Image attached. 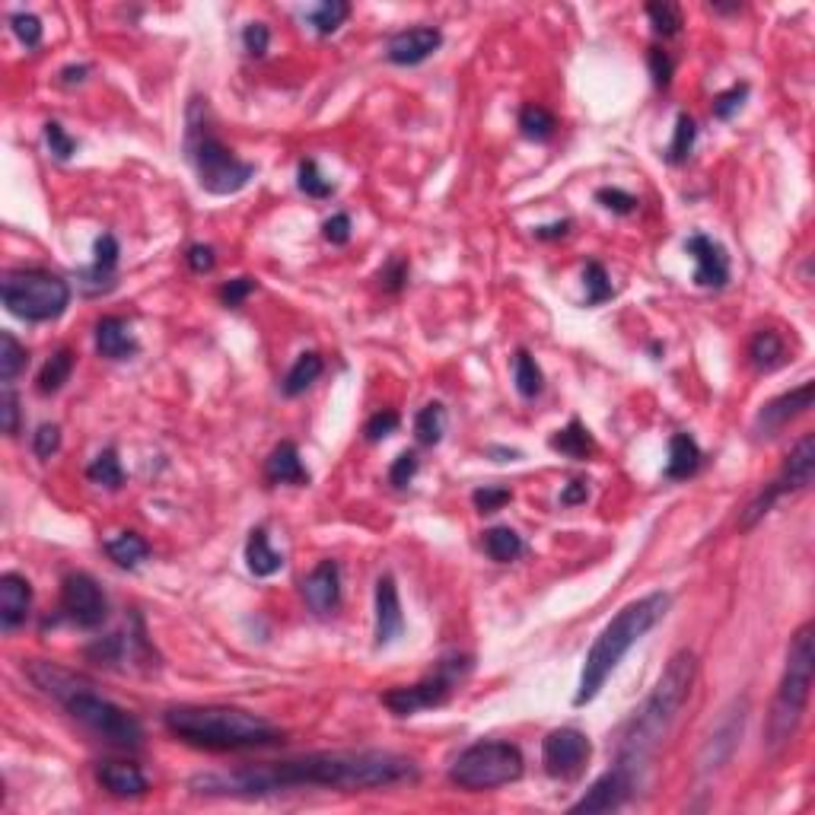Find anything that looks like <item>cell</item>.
<instances>
[{
    "label": "cell",
    "instance_id": "6da1fadb",
    "mask_svg": "<svg viewBox=\"0 0 815 815\" xmlns=\"http://www.w3.org/2000/svg\"><path fill=\"white\" fill-rule=\"evenodd\" d=\"M418 777V765L395 752H316L271 765H249L236 771L198 774L192 790L204 796H268L290 787H338L376 790Z\"/></svg>",
    "mask_w": 815,
    "mask_h": 815
},
{
    "label": "cell",
    "instance_id": "7a4b0ae2",
    "mask_svg": "<svg viewBox=\"0 0 815 815\" xmlns=\"http://www.w3.org/2000/svg\"><path fill=\"white\" fill-rule=\"evenodd\" d=\"M695 672H698L695 653L691 650L675 653L666 663L660 682H656L653 695L644 701V707L637 710L628 723V730H624L618 745V765L628 768L637 780H640V771L650 765L656 749L666 742L672 723L679 720L682 707L691 695V685H695Z\"/></svg>",
    "mask_w": 815,
    "mask_h": 815
},
{
    "label": "cell",
    "instance_id": "3957f363",
    "mask_svg": "<svg viewBox=\"0 0 815 815\" xmlns=\"http://www.w3.org/2000/svg\"><path fill=\"white\" fill-rule=\"evenodd\" d=\"M29 679L42 688L48 698H55L67 714H71L86 733H93L96 739L115 745V749H141L144 745V726L131 710L112 704L109 698H102L99 691H93L90 682H83L80 675L67 672L55 663H42L32 660L26 663Z\"/></svg>",
    "mask_w": 815,
    "mask_h": 815
},
{
    "label": "cell",
    "instance_id": "277c9868",
    "mask_svg": "<svg viewBox=\"0 0 815 815\" xmlns=\"http://www.w3.org/2000/svg\"><path fill=\"white\" fill-rule=\"evenodd\" d=\"M163 723L176 739L211 752L265 749L281 739V730L265 717L227 704H182L166 710Z\"/></svg>",
    "mask_w": 815,
    "mask_h": 815
},
{
    "label": "cell",
    "instance_id": "5b68a950",
    "mask_svg": "<svg viewBox=\"0 0 815 815\" xmlns=\"http://www.w3.org/2000/svg\"><path fill=\"white\" fill-rule=\"evenodd\" d=\"M669 605H672L669 593H650L644 599L624 605V609L605 624L602 634L593 640V647H589V653H586V663L580 672V688L574 695V707H586L589 701H596V695L605 688V682H609V675L624 660V653L666 618Z\"/></svg>",
    "mask_w": 815,
    "mask_h": 815
},
{
    "label": "cell",
    "instance_id": "8992f818",
    "mask_svg": "<svg viewBox=\"0 0 815 815\" xmlns=\"http://www.w3.org/2000/svg\"><path fill=\"white\" fill-rule=\"evenodd\" d=\"M185 153L198 172V185L207 195H236L255 179V166L239 160L214 134L211 121H207V106L201 99H192V106H188Z\"/></svg>",
    "mask_w": 815,
    "mask_h": 815
},
{
    "label": "cell",
    "instance_id": "52a82bcc",
    "mask_svg": "<svg viewBox=\"0 0 815 815\" xmlns=\"http://www.w3.org/2000/svg\"><path fill=\"white\" fill-rule=\"evenodd\" d=\"M812 621H806L800 631L790 637L787 647V666L784 679L771 704V717L765 726V736L771 749H780L784 742L796 736L803 723V714L809 707V691H812V672H815V644H812Z\"/></svg>",
    "mask_w": 815,
    "mask_h": 815
},
{
    "label": "cell",
    "instance_id": "ba28073f",
    "mask_svg": "<svg viewBox=\"0 0 815 815\" xmlns=\"http://www.w3.org/2000/svg\"><path fill=\"white\" fill-rule=\"evenodd\" d=\"M523 771H526V758L519 752V745L504 739H484L459 752L453 768H449V780H453L459 790L481 793V790L513 784V780L523 777Z\"/></svg>",
    "mask_w": 815,
    "mask_h": 815
},
{
    "label": "cell",
    "instance_id": "9c48e42d",
    "mask_svg": "<svg viewBox=\"0 0 815 815\" xmlns=\"http://www.w3.org/2000/svg\"><path fill=\"white\" fill-rule=\"evenodd\" d=\"M4 306L26 322H51L71 303V287L64 277L42 271V268H20L7 271L0 284Z\"/></svg>",
    "mask_w": 815,
    "mask_h": 815
},
{
    "label": "cell",
    "instance_id": "30bf717a",
    "mask_svg": "<svg viewBox=\"0 0 815 815\" xmlns=\"http://www.w3.org/2000/svg\"><path fill=\"white\" fill-rule=\"evenodd\" d=\"M468 672H472V656H449V660L437 666V672H430L418 685H402V688L386 691L383 704L395 717H411L418 714V710L440 707L453 698V691L459 688V682Z\"/></svg>",
    "mask_w": 815,
    "mask_h": 815
},
{
    "label": "cell",
    "instance_id": "8fae6325",
    "mask_svg": "<svg viewBox=\"0 0 815 815\" xmlns=\"http://www.w3.org/2000/svg\"><path fill=\"white\" fill-rule=\"evenodd\" d=\"M812 475H815V437L806 433V437L793 446V453L787 456L784 468H780V475L768 484L765 491H761L749 507L742 510L739 516V532H749L755 529L761 519L771 513V507L777 504L780 497L787 494H796V491H806L812 484Z\"/></svg>",
    "mask_w": 815,
    "mask_h": 815
},
{
    "label": "cell",
    "instance_id": "7c38bea8",
    "mask_svg": "<svg viewBox=\"0 0 815 815\" xmlns=\"http://www.w3.org/2000/svg\"><path fill=\"white\" fill-rule=\"evenodd\" d=\"M61 618H67L83 631H96L109 618L106 593H102V586L90 574H83V570L67 574L61 583Z\"/></svg>",
    "mask_w": 815,
    "mask_h": 815
},
{
    "label": "cell",
    "instance_id": "4fadbf2b",
    "mask_svg": "<svg viewBox=\"0 0 815 815\" xmlns=\"http://www.w3.org/2000/svg\"><path fill=\"white\" fill-rule=\"evenodd\" d=\"M589 755H593V742H589L586 733L574 730V726L551 730L542 739V765H545L548 777H554V780L580 777Z\"/></svg>",
    "mask_w": 815,
    "mask_h": 815
},
{
    "label": "cell",
    "instance_id": "5bb4252c",
    "mask_svg": "<svg viewBox=\"0 0 815 815\" xmlns=\"http://www.w3.org/2000/svg\"><path fill=\"white\" fill-rule=\"evenodd\" d=\"M637 784L640 780L615 761V768L612 771H605L593 787H589L580 800L570 806V812L580 815V812H612V809H621L624 803L631 800V796L637 793Z\"/></svg>",
    "mask_w": 815,
    "mask_h": 815
},
{
    "label": "cell",
    "instance_id": "9a60e30c",
    "mask_svg": "<svg viewBox=\"0 0 815 815\" xmlns=\"http://www.w3.org/2000/svg\"><path fill=\"white\" fill-rule=\"evenodd\" d=\"M300 593H303V602L312 615L319 618H328L338 612L341 605V567L338 561H319L316 567L309 570L300 583Z\"/></svg>",
    "mask_w": 815,
    "mask_h": 815
},
{
    "label": "cell",
    "instance_id": "2e32d148",
    "mask_svg": "<svg viewBox=\"0 0 815 815\" xmlns=\"http://www.w3.org/2000/svg\"><path fill=\"white\" fill-rule=\"evenodd\" d=\"M685 252L695 258V277H691V281L698 287L704 290L726 287V281H730V255H726L720 242H714L704 233H695L685 242Z\"/></svg>",
    "mask_w": 815,
    "mask_h": 815
},
{
    "label": "cell",
    "instance_id": "e0dca14e",
    "mask_svg": "<svg viewBox=\"0 0 815 815\" xmlns=\"http://www.w3.org/2000/svg\"><path fill=\"white\" fill-rule=\"evenodd\" d=\"M812 395H815V386L803 383L800 389L771 398V402L758 411L755 433H758V437H774L777 430H784L793 418H800V414H806L812 408Z\"/></svg>",
    "mask_w": 815,
    "mask_h": 815
},
{
    "label": "cell",
    "instance_id": "ac0fdd59",
    "mask_svg": "<svg viewBox=\"0 0 815 815\" xmlns=\"http://www.w3.org/2000/svg\"><path fill=\"white\" fill-rule=\"evenodd\" d=\"M440 45H443V32L437 26H414V29L395 32L386 45V58L398 67H414L427 61Z\"/></svg>",
    "mask_w": 815,
    "mask_h": 815
},
{
    "label": "cell",
    "instance_id": "d6986e66",
    "mask_svg": "<svg viewBox=\"0 0 815 815\" xmlns=\"http://www.w3.org/2000/svg\"><path fill=\"white\" fill-rule=\"evenodd\" d=\"M405 631V615H402V602H398V586L392 574H383L376 580V647H389L395 644Z\"/></svg>",
    "mask_w": 815,
    "mask_h": 815
},
{
    "label": "cell",
    "instance_id": "ffe728a7",
    "mask_svg": "<svg viewBox=\"0 0 815 815\" xmlns=\"http://www.w3.org/2000/svg\"><path fill=\"white\" fill-rule=\"evenodd\" d=\"M32 609V586L20 574H4L0 577V628L7 634L16 631L20 624H26Z\"/></svg>",
    "mask_w": 815,
    "mask_h": 815
},
{
    "label": "cell",
    "instance_id": "44dd1931",
    "mask_svg": "<svg viewBox=\"0 0 815 815\" xmlns=\"http://www.w3.org/2000/svg\"><path fill=\"white\" fill-rule=\"evenodd\" d=\"M96 780L102 790L118 796V800H137V796L150 790L144 771L131 765V761H102L96 768Z\"/></svg>",
    "mask_w": 815,
    "mask_h": 815
},
{
    "label": "cell",
    "instance_id": "7402d4cb",
    "mask_svg": "<svg viewBox=\"0 0 815 815\" xmlns=\"http://www.w3.org/2000/svg\"><path fill=\"white\" fill-rule=\"evenodd\" d=\"M93 338H96L99 357H106V360H128L141 351V344H137V338L131 332V322L121 316H102L96 322Z\"/></svg>",
    "mask_w": 815,
    "mask_h": 815
},
{
    "label": "cell",
    "instance_id": "603a6c76",
    "mask_svg": "<svg viewBox=\"0 0 815 815\" xmlns=\"http://www.w3.org/2000/svg\"><path fill=\"white\" fill-rule=\"evenodd\" d=\"M93 265L80 271V284L86 293H99V290H109L115 284V268H118V239L112 233H102L96 239V249H93Z\"/></svg>",
    "mask_w": 815,
    "mask_h": 815
},
{
    "label": "cell",
    "instance_id": "cb8c5ba5",
    "mask_svg": "<svg viewBox=\"0 0 815 815\" xmlns=\"http://www.w3.org/2000/svg\"><path fill=\"white\" fill-rule=\"evenodd\" d=\"M265 478L268 484H293V488H306L309 484V468L303 465V456L297 443H277L265 462Z\"/></svg>",
    "mask_w": 815,
    "mask_h": 815
},
{
    "label": "cell",
    "instance_id": "d4e9b609",
    "mask_svg": "<svg viewBox=\"0 0 815 815\" xmlns=\"http://www.w3.org/2000/svg\"><path fill=\"white\" fill-rule=\"evenodd\" d=\"M701 462H704V453H701V446L695 443V437H691V433H672L666 478L669 481H688L691 475H698Z\"/></svg>",
    "mask_w": 815,
    "mask_h": 815
},
{
    "label": "cell",
    "instance_id": "484cf974",
    "mask_svg": "<svg viewBox=\"0 0 815 815\" xmlns=\"http://www.w3.org/2000/svg\"><path fill=\"white\" fill-rule=\"evenodd\" d=\"M548 446L554 449V453H561V456L574 459V462H586L589 456L596 453L593 433L586 430V424H583L580 418H570L567 427H561V430L548 440Z\"/></svg>",
    "mask_w": 815,
    "mask_h": 815
},
{
    "label": "cell",
    "instance_id": "4316f807",
    "mask_svg": "<svg viewBox=\"0 0 815 815\" xmlns=\"http://www.w3.org/2000/svg\"><path fill=\"white\" fill-rule=\"evenodd\" d=\"M246 567L252 577H274L277 570L284 567V554L274 551L271 542H268V532L258 526L249 532V542H246Z\"/></svg>",
    "mask_w": 815,
    "mask_h": 815
},
{
    "label": "cell",
    "instance_id": "83f0119b",
    "mask_svg": "<svg viewBox=\"0 0 815 815\" xmlns=\"http://www.w3.org/2000/svg\"><path fill=\"white\" fill-rule=\"evenodd\" d=\"M77 367V354L71 348H58L45 360V367L39 370V379H36V389L39 395H55L61 392L67 383H71V373Z\"/></svg>",
    "mask_w": 815,
    "mask_h": 815
},
{
    "label": "cell",
    "instance_id": "f1b7e54d",
    "mask_svg": "<svg viewBox=\"0 0 815 815\" xmlns=\"http://www.w3.org/2000/svg\"><path fill=\"white\" fill-rule=\"evenodd\" d=\"M784 357H787V344L774 328H761V332H755V338L749 341V360L758 373L777 370L780 363H784Z\"/></svg>",
    "mask_w": 815,
    "mask_h": 815
},
{
    "label": "cell",
    "instance_id": "f546056e",
    "mask_svg": "<svg viewBox=\"0 0 815 815\" xmlns=\"http://www.w3.org/2000/svg\"><path fill=\"white\" fill-rule=\"evenodd\" d=\"M322 370H325V360L316 354V351H306V354H300L297 357V363H293L290 367V373L284 376V383H281V392L287 395V398H297V395H303L312 383H316V379L322 376Z\"/></svg>",
    "mask_w": 815,
    "mask_h": 815
},
{
    "label": "cell",
    "instance_id": "4dcf8cb0",
    "mask_svg": "<svg viewBox=\"0 0 815 815\" xmlns=\"http://www.w3.org/2000/svg\"><path fill=\"white\" fill-rule=\"evenodd\" d=\"M484 551H488V558L497 561V564H510L516 561L519 554L526 551V542H523V535L513 532L510 526H494L484 532V539H481Z\"/></svg>",
    "mask_w": 815,
    "mask_h": 815
},
{
    "label": "cell",
    "instance_id": "1f68e13d",
    "mask_svg": "<svg viewBox=\"0 0 815 815\" xmlns=\"http://www.w3.org/2000/svg\"><path fill=\"white\" fill-rule=\"evenodd\" d=\"M106 554L118 567L134 570V567H141V561H147L150 545L144 535H137V532H118L115 539L106 542Z\"/></svg>",
    "mask_w": 815,
    "mask_h": 815
},
{
    "label": "cell",
    "instance_id": "d6a6232c",
    "mask_svg": "<svg viewBox=\"0 0 815 815\" xmlns=\"http://www.w3.org/2000/svg\"><path fill=\"white\" fill-rule=\"evenodd\" d=\"M519 131H523V137H529V141H548V137H554V131H558V118L545 106H539V102H526V106L519 109Z\"/></svg>",
    "mask_w": 815,
    "mask_h": 815
},
{
    "label": "cell",
    "instance_id": "836d02e7",
    "mask_svg": "<svg viewBox=\"0 0 815 815\" xmlns=\"http://www.w3.org/2000/svg\"><path fill=\"white\" fill-rule=\"evenodd\" d=\"M446 433V408L440 402L424 405L418 414H414V440L421 446H437Z\"/></svg>",
    "mask_w": 815,
    "mask_h": 815
},
{
    "label": "cell",
    "instance_id": "e575fe53",
    "mask_svg": "<svg viewBox=\"0 0 815 815\" xmlns=\"http://www.w3.org/2000/svg\"><path fill=\"white\" fill-rule=\"evenodd\" d=\"M513 383H516V392L523 398L542 395L545 376H542V367L535 363V357L529 351H516V357H513Z\"/></svg>",
    "mask_w": 815,
    "mask_h": 815
},
{
    "label": "cell",
    "instance_id": "d590c367",
    "mask_svg": "<svg viewBox=\"0 0 815 815\" xmlns=\"http://www.w3.org/2000/svg\"><path fill=\"white\" fill-rule=\"evenodd\" d=\"M695 141H698L695 118H691L688 112H682L679 118H675V131H672V141H669V150H666V160L672 166H682L691 156V150H695Z\"/></svg>",
    "mask_w": 815,
    "mask_h": 815
},
{
    "label": "cell",
    "instance_id": "8d00e7d4",
    "mask_svg": "<svg viewBox=\"0 0 815 815\" xmlns=\"http://www.w3.org/2000/svg\"><path fill=\"white\" fill-rule=\"evenodd\" d=\"M86 478L99 484V488L118 491L121 484H125V468H121L115 449H102V453L90 462V468H86Z\"/></svg>",
    "mask_w": 815,
    "mask_h": 815
},
{
    "label": "cell",
    "instance_id": "74e56055",
    "mask_svg": "<svg viewBox=\"0 0 815 815\" xmlns=\"http://www.w3.org/2000/svg\"><path fill=\"white\" fill-rule=\"evenodd\" d=\"M26 363H29V351L16 341V335L13 332L0 335V379H4V386H13V379L26 370Z\"/></svg>",
    "mask_w": 815,
    "mask_h": 815
},
{
    "label": "cell",
    "instance_id": "f35d334b",
    "mask_svg": "<svg viewBox=\"0 0 815 815\" xmlns=\"http://www.w3.org/2000/svg\"><path fill=\"white\" fill-rule=\"evenodd\" d=\"M348 16H351V4H344V0H325V4H319L309 13V23L319 36H335Z\"/></svg>",
    "mask_w": 815,
    "mask_h": 815
},
{
    "label": "cell",
    "instance_id": "ab89813d",
    "mask_svg": "<svg viewBox=\"0 0 815 815\" xmlns=\"http://www.w3.org/2000/svg\"><path fill=\"white\" fill-rule=\"evenodd\" d=\"M297 185L306 198H332L335 195V185L328 182L322 172H319V163L316 160H300V172H297Z\"/></svg>",
    "mask_w": 815,
    "mask_h": 815
},
{
    "label": "cell",
    "instance_id": "60d3db41",
    "mask_svg": "<svg viewBox=\"0 0 815 815\" xmlns=\"http://www.w3.org/2000/svg\"><path fill=\"white\" fill-rule=\"evenodd\" d=\"M583 284H586V306H599L605 300L615 297V287L609 281V274L599 262H589L586 271H583Z\"/></svg>",
    "mask_w": 815,
    "mask_h": 815
},
{
    "label": "cell",
    "instance_id": "b9f144b4",
    "mask_svg": "<svg viewBox=\"0 0 815 815\" xmlns=\"http://www.w3.org/2000/svg\"><path fill=\"white\" fill-rule=\"evenodd\" d=\"M647 16H650L653 29L660 32L663 39L679 36V32H682V10L675 4H660V0H656V4H647Z\"/></svg>",
    "mask_w": 815,
    "mask_h": 815
},
{
    "label": "cell",
    "instance_id": "7bdbcfd3",
    "mask_svg": "<svg viewBox=\"0 0 815 815\" xmlns=\"http://www.w3.org/2000/svg\"><path fill=\"white\" fill-rule=\"evenodd\" d=\"M745 99H749V83H736V86H730V90H723L720 96H714L710 112H714V118H720V121H730L745 106Z\"/></svg>",
    "mask_w": 815,
    "mask_h": 815
},
{
    "label": "cell",
    "instance_id": "ee69618b",
    "mask_svg": "<svg viewBox=\"0 0 815 815\" xmlns=\"http://www.w3.org/2000/svg\"><path fill=\"white\" fill-rule=\"evenodd\" d=\"M255 290H258L255 277H233V281H227V284L217 290V297H220V303L227 306V309H239L242 303L252 297Z\"/></svg>",
    "mask_w": 815,
    "mask_h": 815
},
{
    "label": "cell",
    "instance_id": "f6af8a7d",
    "mask_svg": "<svg viewBox=\"0 0 815 815\" xmlns=\"http://www.w3.org/2000/svg\"><path fill=\"white\" fill-rule=\"evenodd\" d=\"M510 500H513V491L497 488V484H484V488H478L472 494V504L478 513H497V510H504Z\"/></svg>",
    "mask_w": 815,
    "mask_h": 815
},
{
    "label": "cell",
    "instance_id": "bcb514c9",
    "mask_svg": "<svg viewBox=\"0 0 815 815\" xmlns=\"http://www.w3.org/2000/svg\"><path fill=\"white\" fill-rule=\"evenodd\" d=\"M10 26L16 32V39H20L26 48H39L42 45V20L32 13H13L10 16Z\"/></svg>",
    "mask_w": 815,
    "mask_h": 815
},
{
    "label": "cell",
    "instance_id": "7dc6e473",
    "mask_svg": "<svg viewBox=\"0 0 815 815\" xmlns=\"http://www.w3.org/2000/svg\"><path fill=\"white\" fill-rule=\"evenodd\" d=\"M398 424H402V418H398V411L383 408V411H376L373 418L367 421V427H363V437H367L370 443H379V440H386L389 433H395Z\"/></svg>",
    "mask_w": 815,
    "mask_h": 815
},
{
    "label": "cell",
    "instance_id": "c3c4849f",
    "mask_svg": "<svg viewBox=\"0 0 815 815\" xmlns=\"http://www.w3.org/2000/svg\"><path fill=\"white\" fill-rule=\"evenodd\" d=\"M45 144H48L51 156H58V160H71V156L77 153V141L58 125V121H48L45 125Z\"/></svg>",
    "mask_w": 815,
    "mask_h": 815
},
{
    "label": "cell",
    "instance_id": "681fc988",
    "mask_svg": "<svg viewBox=\"0 0 815 815\" xmlns=\"http://www.w3.org/2000/svg\"><path fill=\"white\" fill-rule=\"evenodd\" d=\"M647 64H650V74H653V83H656V90H669V83H672V58H669V51L663 48H647Z\"/></svg>",
    "mask_w": 815,
    "mask_h": 815
},
{
    "label": "cell",
    "instance_id": "f907efd6",
    "mask_svg": "<svg viewBox=\"0 0 815 815\" xmlns=\"http://www.w3.org/2000/svg\"><path fill=\"white\" fill-rule=\"evenodd\" d=\"M596 201L605 207V211H612V214H634L637 211V198L628 195V192H621V188H599L596 192Z\"/></svg>",
    "mask_w": 815,
    "mask_h": 815
},
{
    "label": "cell",
    "instance_id": "816d5d0a",
    "mask_svg": "<svg viewBox=\"0 0 815 815\" xmlns=\"http://www.w3.org/2000/svg\"><path fill=\"white\" fill-rule=\"evenodd\" d=\"M408 271H411V268H408L405 258H398V255L389 258L386 268L379 271V287L389 290V293H398V290H402V287L408 284Z\"/></svg>",
    "mask_w": 815,
    "mask_h": 815
},
{
    "label": "cell",
    "instance_id": "f5cc1de1",
    "mask_svg": "<svg viewBox=\"0 0 815 815\" xmlns=\"http://www.w3.org/2000/svg\"><path fill=\"white\" fill-rule=\"evenodd\" d=\"M268 45H271V29L265 23H249L242 29V48H246L252 58H265Z\"/></svg>",
    "mask_w": 815,
    "mask_h": 815
},
{
    "label": "cell",
    "instance_id": "db71d44e",
    "mask_svg": "<svg viewBox=\"0 0 815 815\" xmlns=\"http://www.w3.org/2000/svg\"><path fill=\"white\" fill-rule=\"evenodd\" d=\"M32 449H36L39 459H51L61 449V427L58 424H42L32 437Z\"/></svg>",
    "mask_w": 815,
    "mask_h": 815
},
{
    "label": "cell",
    "instance_id": "11a10c76",
    "mask_svg": "<svg viewBox=\"0 0 815 815\" xmlns=\"http://www.w3.org/2000/svg\"><path fill=\"white\" fill-rule=\"evenodd\" d=\"M418 453H402L398 456L395 462H392V468H389V484L392 488H408L411 484V478L418 475Z\"/></svg>",
    "mask_w": 815,
    "mask_h": 815
},
{
    "label": "cell",
    "instance_id": "9f6ffc18",
    "mask_svg": "<svg viewBox=\"0 0 815 815\" xmlns=\"http://www.w3.org/2000/svg\"><path fill=\"white\" fill-rule=\"evenodd\" d=\"M0 414H4V433L7 437H16V433H20V398H16L13 386H4V395H0Z\"/></svg>",
    "mask_w": 815,
    "mask_h": 815
},
{
    "label": "cell",
    "instance_id": "6f0895ef",
    "mask_svg": "<svg viewBox=\"0 0 815 815\" xmlns=\"http://www.w3.org/2000/svg\"><path fill=\"white\" fill-rule=\"evenodd\" d=\"M185 262H188V268H192L195 274H211L214 265H217V255H214L211 246H204V242H195V246L185 252Z\"/></svg>",
    "mask_w": 815,
    "mask_h": 815
},
{
    "label": "cell",
    "instance_id": "680465c9",
    "mask_svg": "<svg viewBox=\"0 0 815 815\" xmlns=\"http://www.w3.org/2000/svg\"><path fill=\"white\" fill-rule=\"evenodd\" d=\"M322 236L332 242V246H344L351 239V217L348 214H335L322 223Z\"/></svg>",
    "mask_w": 815,
    "mask_h": 815
},
{
    "label": "cell",
    "instance_id": "91938a15",
    "mask_svg": "<svg viewBox=\"0 0 815 815\" xmlns=\"http://www.w3.org/2000/svg\"><path fill=\"white\" fill-rule=\"evenodd\" d=\"M586 497H589V481L577 478L561 491V504L564 507H577V504H586Z\"/></svg>",
    "mask_w": 815,
    "mask_h": 815
},
{
    "label": "cell",
    "instance_id": "94428289",
    "mask_svg": "<svg viewBox=\"0 0 815 815\" xmlns=\"http://www.w3.org/2000/svg\"><path fill=\"white\" fill-rule=\"evenodd\" d=\"M570 233V220L548 223V227H535V239H564Z\"/></svg>",
    "mask_w": 815,
    "mask_h": 815
},
{
    "label": "cell",
    "instance_id": "6125c7cd",
    "mask_svg": "<svg viewBox=\"0 0 815 815\" xmlns=\"http://www.w3.org/2000/svg\"><path fill=\"white\" fill-rule=\"evenodd\" d=\"M86 74H90V67L86 64H71V67H64L58 80H61V86H74V83H83Z\"/></svg>",
    "mask_w": 815,
    "mask_h": 815
}]
</instances>
